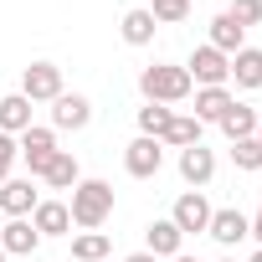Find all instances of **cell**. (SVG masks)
Wrapping results in <instances>:
<instances>
[{"instance_id":"cell-1","label":"cell","mask_w":262,"mask_h":262,"mask_svg":"<svg viewBox=\"0 0 262 262\" xmlns=\"http://www.w3.org/2000/svg\"><path fill=\"white\" fill-rule=\"evenodd\" d=\"M67 211H72V226L77 231H98L108 216H113V185L108 180H77L72 185V201H67Z\"/></svg>"},{"instance_id":"cell-29","label":"cell","mask_w":262,"mask_h":262,"mask_svg":"<svg viewBox=\"0 0 262 262\" xmlns=\"http://www.w3.org/2000/svg\"><path fill=\"white\" fill-rule=\"evenodd\" d=\"M247 221H252V242H257V247H262V206H257V211H252V216H247Z\"/></svg>"},{"instance_id":"cell-10","label":"cell","mask_w":262,"mask_h":262,"mask_svg":"<svg viewBox=\"0 0 262 262\" xmlns=\"http://www.w3.org/2000/svg\"><path fill=\"white\" fill-rule=\"evenodd\" d=\"M211 211H216V206H211V201H206L201 190H185V195L175 201V211H170V221H175V226H180L185 236H201V231L211 226Z\"/></svg>"},{"instance_id":"cell-5","label":"cell","mask_w":262,"mask_h":262,"mask_svg":"<svg viewBox=\"0 0 262 262\" xmlns=\"http://www.w3.org/2000/svg\"><path fill=\"white\" fill-rule=\"evenodd\" d=\"M123 170L134 175V180H155V175L165 170V144H160V139H149V134L128 139V149H123Z\"/></svg>"},{"instance_id":"cell-27","label":"cell","mask_w":262,"mask_h":262,"mask_svg":"<svg viewBox=\"0 0 262 262\" xmlns=\"http://www.w3.org/2000/svg\"><path fill=\"white\" fill-rule=\"evenodd\" d=\"M226 16L247 31V26H257V21H262V0H231V6H226Z\"/></svg>"},{"instance_id":"cell-32","label":"cell","mask_w":262,"mask_h":262,"mask_svg":"<svg viewBox=\"0 0 262 262\" xmlns=\"http://www.w3.org/2000/svg\"><path fill=\"white\" fill-rule=\"evenodd\" d=\"M170 262H195V257H185V252H180V257H170Z\"/></svg>"},{"instance_id":"cell-25","label":"cell","mask_w":262,"mask_h":262,"mask_svg":"<svg viewBox=\"0 0 262 262\" xmlns=\"http://www.w3.org/2000/svg\"><path fill=\"white\" fill-rule=\"evenodd\" d=\"M231 165H236L242 175H257V170H262V144H257V134L231 144Z\"/></svg>"},{"instance_id":"cell-8","label":"cell","mask_w":262,"mask_h":262,"mask_svg":"<svg viewBox=\"0 0 262 262\" xmlns=\"http://www.w3.org/2000/svg\"><path fill=\"white\" fill-rule=\"evenodd\" d=\"M88 123H93V103H88L82 93L52 98V128H57V134H82Z\"/></svg>"},{"instance_id":"cell-12","label":"cell","mask_w":262,"mask_h":262,"mask_svg":"<svg viewBox=\"0 0 262 262\" xmlns=\"http://www.w3.org/2000/svg\"><path fill=\"white\" fill-rule=\"evenodd\" d=\"M180 180H185L190 190L211 185V180H216V155H211L206 144H190V149H180Z\"/></svg>"},{"instance_id":"cell-13","label":"cell","mask_w":262,"mask_h":262,"mask_svg":"<svg viewBox=\"0 0 262 262\" xmlns=\"http://www.w3.org/2000/svg\"><path fill=\"white\" fill-rule=\"evenodd\" d=\"M41 247V231L31 226V216H21V221H6L0 226V252L6 257H31Z\"/></svg>"},{"instance_id":"cell-24","label":"cell","mask_w":262,"mask_h":262,"mask_svg":"<svg viewBox=\"0 0 262 262\" xmlns=\"http://www.w3.org/2000/svg\"><path fill=\"white\" fill-rule=\"evenodd\" d=\"M170 118H175V108H165V103H144V108H139V134L160 139L165 128H170Z\"/></svg>"},{"instance_id":"cell-17","label":"cell","mask_w":262,"mask_h":262,"mask_svg":"<svg viewBox=\"0 0 262 262\" xmlns=\"http://www.w3.org/2000/svg\"><path fill=\"white\" fill-rule=\"evenodd\" d=\"M77 180H82V165H77V155H72V149H57V155H52V165L41 170V185H47V190H72Z\"/></svg>"},{"instance_id":"cell-37","label":"cell","mask_w":262,"mask_h":262,"mask_svg":"<svg viewBox=\"0 0 262 262\" xmlns=\"http://www.w3.org/2000/svg\"><path fill=\"white\" fill-rule=\"evenodd\" d=\"M0 226H6V216H0Z\"/></svg>"},{"instance_id":"cell-28","label":"cell","mask_w":262,"mask_h":262,"mask_svg":"<svg viewBox=\"0 0 262 262\" xmlns=\"http://www.w3.org/2000/svg\"><path fill=\"white\" fill-rule=\"evenodd\" d=\"M16 160H21V144H16L11 134H0V185L11 180V170H16Z\"/></svg>"},{"instance_id":"cell-11","label":"cell","mask_w":262,"mask_h":262,"mask_svg":"<svg viewBox=\"0 0 262 262\" xmlns=\"http://www.w3.org/2000/svg\"><path fill=\"white\" fill-rule=\"evenodd\" d=\"M206 236H211V242H221V247H242V242L252 236V221H247L236 206H226V211H211Z\"/></svg>"},{"instance_id":"cell-4","label":"cell","mask_w":262,"mask_h":262,"mask_svg":"<svg viewBox=\"0 0 262 262\" xmlns=\"http://www.w3.org/2000/svg\"><path fill=\"white\" fill-rule=\"evenodd\" d=\"M185 72H190V82H195V88H226V82H231V57H221L216 47H206V41H201V47L190 52Z\"/></svg>"},{"instance_id":"cell-2","label":"cell","mask_w":262,"mask_h":262,"mask_svg":"<svg viewBox=\"0 0 262 262\" xmlns=\"http://www.w3.org/2000/svg\"><path fill=\"white\" fill-rule=\"evenodd\" d=\"M139 93H144V103H165V108H175V103H190L195 82H190V72H185V67L155 62V67H144V72H139Z\"/></svg>"},{"instance_id":"cell-21","label":"cell","mask_w":262,"mask_h":262,"mask_svg":"<svg viewBox=\"0 0 262 262\" xmlns=\"http://www.w3.org/2000/svg\"><path fill=\"white\" fill-rule=\"evenodd\" d=\"M257 123H262V118H257V108H247V103H231V108H226V118H221L216 128H221V134L236 144V139H252V134H257Z\"/></svg>"},{"instance_id":"cell-34","label":"cell","mask_w":262,"mask_h":262,"mask_svg":"<svg viewBox=\"0 0 262 262\" xmlns=\"http://www.w3.org/2000/svg\"><path fill=\"white\" fill-rule=\"evenodd\" d=\"M216 262H236V257H216Z\"/></svg>"},{"instance_id":"cell-23","label":"cell","mask_w":262,"mask_h":262,"mask_svg":"<svg viewBox=\"0 0 262 262\" xmlns=\"http://www.w3.org/2000/svg\"><path fill=\"white\" fill-rule=\"evenodd\" d=\"M108 252H113L108 231H77L72 236V262H103Z\"/></svg>"},{"instance_id":"cell-6","label":"cell","mask_w":262,"mask_h":262,"mask_svg":"<svg viewBox=\"0 0 262 262\" xmlns=\"http://www.w3.org/2000/svg\"><path fill=\"white\" fill-rule=\"evenodd\" d=\"M21 93H26L31 103L62 98V93H67V88H62V67H57V62H31V67L21 72Z\"/></svg>"},{"instance_id":"cell-36","label":"cell","mask_w":262,"mask_h":262,"mask_svg":"<svg viewBox=\"0 0 262 262\" xmlns=\"http://www.w3.org/2000/svg\"><path fill=\"white\" fill-rule=\"evenodd\" d=\"M0 262H6V252H0Z\"/></svg>"},{"instance_id":"cell-26","label":"cell","mask_w":262,"mask_h":262,"mask_svg":"<svg viewBox=\"0 0 262 262\" xmlns=\"http://www.w3.org/2000/svg\"><path fill=\"white\" fill-rule=\"evenodd\" d=\"M149 16H155V26H175V21H185V16H190V6H185V0H155Z\"/></svg>"},{"instance_id":"cell-20","label":"cell","mask_w":262,"mask_h":262,"mask_svg":"<svg viewBox=\"0 0 262 262\" xmlns=\"http://www.w3.org/2000/svg\"><path fill=\"white\" fill-rule=\"evenodd\" d=\"M206 47H216L221 57H236V52L247 47V31H242V26H236L226 11H221V16L211 21V36H206Z\"/></svg>"},{"instance_id":"cell-19","label":"cell","mask_w":262,"mask_h":262,"mask_svg":"<svg viewBox=\"0 0 262 262\" xmlns=\"http://www.w3.org/2000/svg\"><path fill=\"white\" fill-rule=\"evenodd\" d=\"M155 16H149V6H134V11H123V21H118V36L128 41V47H149L155 41Z\"/></svg>"},{"instance_id":"cell-33","label":"cell","mask_w":262,"mask_h":262,"mask_svg":"<svg viewBox=\"0 0 262 262\" xmlns=\"http://www.w3.org/2000/svg\"><path fill=\"white\" fill-rule=\"evenodd\" d=\"M257 144H262V123H257Z\"/></svg>"},{"instance_id":"cell-3","label":"cell","mask_w":262,"mask_h":262,"mask_svg":"<svg viewBox=\"0 0 262 262\" xmlns=\"http://www.w3.org/2000/svg\"><path fill=\"white\" fill-rule=\"evenodd\" d=\"M16 144H21V160H26L31 180H41V170H47V165H52V155L62 149V144H57V128H52V123H31L26 134L16 139Z\"/></svg>"},{"instance_id":"cell-31","label":"cell","mask_w":262,"mask_h":262,"mask_svg":"<svg viewBox=\"0 0 262 262\" xmlns=\"http://www.w3.org/2000/svg\"><path fill=\"white\" fill-rule=\"evenodd\" d=\"M247 262H262V247H257V252H252V257H247Z\"/></svg>"},{"instance_id":"cell-18","label":"cell","mask_w":262,"mask_h":262,"mask_svg":"<svg viewBox=\"0 0 262 262\" xmlns=\"http://www.w3.org/2000/svg\"><path fill=\"white\" fill-rule=\"evenodd\" d=\"M231 82H236L242 93H257V88H262V47H242V52L231 57Z\"/></svg>"},{"instance_id":"cell-35","label":"cell","mask_w":262,"mask_h":262,"mask_svg":"<svg viewBox=\"0 0 262 262\" xmlns=\"http://www.w3.org/2000/svg\"><path fill=\"white\" fill-rule=\"evenodd\" d=\"M185 6H195V0H185Z\"/></svg>"},{"instance_id":"cell-16","label":"cell","mask_w":262,"mask_h":262,"mask_svg":"<svg viewBox=\"0 0 262 262\" xmlns=\"http://www.w3.org/2000/svg\"><path fill=\"white\" fill-rule=\"evenodd\" d=\"M190 98H195L190 118H201V123H221V118H226V108L236 103V93H231V88H195Z\"/></svg>"},{"instance_id":"cell-9","label":"cell","mask_w":262,"mask_h":262,"mask_svg":"<svg viewBox=\"0 0 262 262\" xmlns=\"http://www.w3.org/2000/svg\"><path fill=\"white\" fill-rule=\"evenodd\" d=\"M144 252H149V257H160V262H170V257H180V252H185V231H180L170 216H155V221L144 226Z\"/></svg>"},{"instance_id":"cell-15","label":"cell","mask_w":262,"mask_h":262,"mask_svg":"<svg viewBox=\"0 0 262 262\" xmlns=\"http://www.w3.org/2000/svg\"><path fill=\"white\" fill-rule=\"evenodd\" d=\"M31 98L26 93H6V98H0V134H11V139H21L26 134V128H31Z\"/></svg>"},{"instance_id":"cell-30","label":"cell","mask_w":262,"mask_h":262,"mask_svg":"<svg viewBox=\"0 0 262 262\" xmlns=\"http://www.w3.org/2000/svg\"><path fill=\"white\" fill-rule=\"evenodd\" d=\"M123 262H160V257H149V252H128Z\"/></svg>"},{"instance_id":"cell-14","label":"cell","mask_w":262,"mask_h":262,"mask_svg":"<svg viewBox=\"0 0 262 262\" xmlns=\"http://www.w3.org/2000/svg\"><path fill=\"white\" fill-rule=\"evenodd\" d=\"M31 226L41 231V242H47V236H72V211H67V201H36Z\"/></svg>"},{"instance_id":"cell-7","label":"cell","mask_w":262,"mask_h":262,"mask_svg":"<svg viewBox=\"0 0 262 262\" xmlns=\"http://www.w3.org/2000/svg\"><path fill=\"white\" fill-rule=\"evenodd\" d=\"M36 201H41V190H36V180L26 175H11L6 185H0V216H6V221H21V216H31L36 211Z\"/></svg>"},{"instance_id":"cell-22","label":"cell","mask_w":262,"mask_h":262,"mask_svg":"<svg viewBox=\"0 0 262 262\" xmlns=\"http://www.w3.org/2000/svg\"><path fill=\"white\" fill-rule=\"evenodd\" d=\"M201 118H190V113H175L170 118V128H165V134H160V144L165 149H190V144H201Z\"/></svg>"}]
</instances>
